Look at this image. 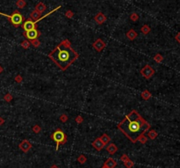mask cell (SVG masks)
<instances>
[{
	"instance_id": "4dcf8cb0",
	"label": "cell",
	"mask_w": 180,
	"mask_h": 168,
	"mask_svg": "<svg viewBox=\"0 0 180 168\" xmlns=\"http://www.w3.org/2000/svg\"><path fill=\"white\" fill-rule=\"evenodd\" d=\"M68 119H69V118H68L66 114H62L61 116H60V118H59V120L61 121L62 122H66L67 121H68Z\"/></svg>"
},
{
	"instance_id": "ffe728a7",
	"label": "cell",
	"mask_w": 180,
	"mask_h": 168,
	"mask_svg": "<svg viewBox=\"0 0 180 168\" xmlns=\"http://www.w3.org/2000/svg\"><path fill=\"white\" fill-rule=\"evenodd\" d=\"M26 6H27V2L25 0H18L16 2V6L19 9H23Z\"/></svg>"
},
{
	"instance_id": "603a6c76",
	"label": "cell",
	"mask_w": 180,
	"mask_h": 168,
	"mask_svg": "<svg viewBox=\"0 0 180 168\" xmlns=\"http://www.w3.org/2000/svg\"><path fill=\"white\" fill-rule=\"evenodd\" d=\"M148 137L147 136H146L144 134H143V135H142V136H139V138H138V140H137V142L139 141L141 143H142V144H144V143H146L148 142Z\"/></svg>"
},
{
	"instance_id": "6da1fadb",
	"label": "cell",
	"mask_w": 180,
	"mask_h": 168,
	"mask_svg": "<svg viewBox=\"0 0 180 168\" xmlns=\"http://www.w3.org/2000/svg\"><path fill=\"white\" fill-rule=\"evenodd\" d=\"M150 127L149 123L136 110H132L118 124L119 129L134 143H136L140 136L149 130Z\"/></svg>"
},
{
	"instance_id": "d4e9b609",
	"label": "cell",
	"mask_w": 180,
	"mask_h": 168,
	"mask_svg": "<svg viewBox=\"0 0 180 168\" xmlns=\"http://www.w3.org/2000/svg\"><path fill=\"white\" fill-rule=\"evenodd\" d=\"M130 20H131L133 22H136L137 20H139V15H138L136 12H132L131 15H130Z\"/></svg>"
},
{
	"instance_id": "30bf717a",
	"label": "cell",
	"mask_w": 180,
	"mask_h": 168,
	"mask_svg": "<svg viewBox=\"0 0 180 168\" xmlns=\"http://www.w3.org/2000/svg\"><path fill=\"white\" fill-rule=\"evenodd\" d=\"M92 146H93V148H94L96 151H102V150L104 149V147H105L106 145L104 144V143L102 142V140L100 139V137H98L97 139H95L94 141L92 142Z\"/></svg>"
},
{
	"instance_id": "e0dca14e",
	"label": "cell",
	"mask_w": 180,
	"mask_h": 168,
	"mask_svg": "<svg viewBox=\"0 0 180 168\" xmlns=\"http://www.w3.org/2000/svg\"><path fill=\"white\" fill-rule=\"evenodd\" d=\"M100 139L102 140V142L104 143L105 145L108 144L111 142V137L107 135V134H103V135L100 136Z\"/></svg>"
},
{
	"instance_id": "52a82bcc",
	"label": "cell",
	"mask_w": 180,
	"mask_h": 168,
	"mask_svg": "<svg viewBox=\"0 0 180 168\" xmlns=\"http://www.w3.org/2000/svg\"><path fill=\"white\" fill-rule=\"evenodd\" d=\"M106 42L103 40H101V39H97V40H96L92 44L93 49L98 52L102 51L103 49L106 48Z\"/></svg>"
},
{
	"instance_id": "277c9868",
	"label": "cell",
	"mask_w": 180,
	"mask_h": 168,
	"mask_svg": "<svg viewBox=\"0 0 180 168\" xmlns=\"http://www.w3.org/2000/svg\"><path fill=\"white\" fill-rule=\"evenodd\" d=\"M0 15L4 16V17H6L7 19H9V21L16 27H19V26L22 24V22L24 21V17H23V15L20 13L19 11H17V10L12 12V15H7L6 13H3V12H0Z\"/></svg>"
},
{
	"instance_id": "7402d4cb",
	"label": "cell",
	"mask_w": 180,
	"mask_h": 168,
	"mask_svg": "<svg viewBox=\"0 0 180 168\" xmlns=\"http://www.w3.org/2000/svg\"><path fill=\"white\" fill-rule=\"evenodd\" d=\"M154 61L156 62L157 64H161V63L163 61V56H162L161 54H156V56H154Z\"/></svg>"
},
{
	"instance_id": "8992f818",
	"label": "cell",
	"mask_w": 180,
	"mask_h": 168,
	"mask_svg": "<svg viewBox=\"0 0 180 168\" xmlns=\"http://www.w3.org/2000/svg\"><path fill=\"white\" fill-rule=\"evenodd\" d=\"M23 35H24V36L27 39V40L32 41V40H34V39H38L39 36L41 35V32L35 28V29L29 30V31H27V32H25L24 31Z\"/></svg>"
},
{
	"instance_id": "9a60e30c",
	"label": "cell",
	"mask_w": 180,
	"mask_h": 168,
	"mask_svg": "<svg viewBox=\"0 0 180 168\" xmlns=\"http://www.w3.org/2000/svg\"><path fill=\"white\" fill-rule=\"evenodd\" d=\"M127 39H128V40H130V41H134L135 38L137 37V35H138V33L135 32V31L134 30V29H130L128 32L127 33Z\"/></svg>"
},
{
	"instance_id": "f35d334b",
	"label": "cell",
	"mask_w": 180,
	"mask_h": 168,
	"mask_svg": "<svg viewBox=\"0 0 180 168\" xmlns=\"http://www.w3.org/2000/svg\"><path fill=\"white\" fill-rule=\"evenodd\" d=\"M50 168H59V167L57 166V165H52V166H51Z\"/></svg>"
},
{
	"instance_id": "1f68e13d",
	"label": "cell",
	"mask_w": 180,
	"mask_h": 168,
	"mask_svg": "<svg viewBox=\"0 0 180 168\" xmlns=\"http://www.w3.org/2000/svg\"><path fill=\"white\" fill-rule=\"evenodd\" d=\"M75 122L77 123V124H80L83 122V118L81 116V115H77V117L75 118Z\"/></svg>"
},
{
	"instance_id": "9c48e42d",
	"label": "cell",
	"mask_w": 180,
	"mask_h": 168,
	"mask_svg": "<svg viewBox=\"0 0 180 168\" xmlns=\"http://www.w3.org/2000/svg\"><path fill=\"white\" fill-rule=\"evenodd\" d=\"M32 143L28 140H23L21 143L19 144V148L23 152H28L32 149Z\"/></svg>"
},
{
	"instance_id": "484cf974",
	"label": "cell",
	"mask_w": 180,
	"mask_h": 168,
	"mask_svg": "<svg viewBox=\"0 0 180 168\" xmlns=\"http://www.w3.org/2000/svg\"><path fill=\"white\" fill-rule=\"evenodd\" d=\"M77 161L79 162L81 165H83L87 161V157H86L84 155H80V156L77 157Z\"/></svg>"
},
{
	"instance_id": "7a4b0ae2",
	"label": "cell",
	"mask_w": 180,
	"mask_h": 168,
	"mask_svg": "<svg viewBox=\"0 0 180 168\" xmlns=\"http://www.w3.org/2000/svg\"><path fill=\"white\" fill-rule=\"evenodd\" d=\"M62 70H66L79 55L71 48V43L69 40H63L52 50L48 56Z\"/></svg>"
},
{
	"instance_id": "5b68a950",
	"label": "cell",
	"mask_w": 180,
	"mask_h": 168,
	"mask_svg": "<svg viewBox=\"0 0 180 168\" xmlns=\"http://www.w3.org/2000/svg\"><path fill=\"white\" fill-rule=\"evenodd\" d=\"M154 74H155V70H154L149 64H146L145 66L141 70V75H142L143 78H147V79H149L150 78H152Z\"/></svg>"
},
{
	"instance_id": "f546056e",
	"label": "cell",
	"mask_w": 180,
	"mask_h": 168,
	"mask_svg": "<svg viewBox=\"0 0 180 168\" xmlns=\"http://www.w3.org/2000/svg\"><path fill=\"white\" fill-rule=\"evenodd\" d=\"M33 131L34 133H36V134H38V133H40L41 131V126H39V125H34L33 127Z\"/></svg>"
},
{
	"instance_id": "ba28073f",
	"label": "cell",
	"mask_w": 180,
	"mask_h": 168,
	"mask_svg": "<svg viewBox=\"0 0 180 168\" xmlns=\"http://www.w3.org/2000/svg\"><path fill=\"white\" fill-rule=\"evenodd\" d=\"M22 27H23V29H24L25 32H27V31H29V30L35 29V28H36V24L34 23V21H33V20H32L29 18V19L27 20L24 22V24H23Z\"/></svg>"
},
{
	"instance_id": "2e32d148",
	"label": "cell",
	"mask_w": 180,
	"mask_h": 168,
	"mask_svg": "<svg viewBox=\"0 0 180 168\" xmlns=\"http://www.w3.org/2000/svg\"><path fill=\"white\" fill-rule=\"evenodd\" d=\"M41 13L39 12H37L36 10L34 9L33 11L31 12V14H30V19L33 20V21H36V20H40L41 19Z\"/></svg>"
},
{
	"instance_id": "836d02e7",
	"label": "cell",
	"mask_w": 180,
	"mask_h": 168,
	"mask_svg": "<svg viewBox=\"0 0 180 168\" xmlns=\"http://www.w3.org/2000/svg\"><path fill=\"white\" fill-rule=\"evenodd\" d=\"M22 81H23V78L20 75H17L16 77H15V82L16 83L20 84V83H22Z\"/></svg>"
},
{
	"instance_id": "ab89813d",
	"label": "cell",
	"mask_w": 180,
	"mask_h": 168,
	"mask_svg": "<svg viewBox=\"0 0 180 168\" xmlns=\"http://www.w3.org/2000/svg\"><path fill=\"white\" fill-rule=\"evenodd\" d=\"M102 168H106V166H104V165H103V166H102Z\"/></svg>"
},
{
	"instance_id": "5bb4252c",
	"label": "cell",
	"mask_w": 180,
	"mask_h": 168,
	"mask_svg": "<svg viewBox=\"0 0 180 168\" xmlns=\"http://www.w3.org/2000/svg\"><path fill=\"white\" fill-rule=\"evenodd\" d=\"M46 9H47V6H46V4L42 3V2H40V3H38L37 4H36V6H35V10L37 12H39L40 13H43L44 12L46 11Z\"/></svg>"
},
{
	"instance_id": "4316f807",
	"label": "cell",
	"mask_w": 180,
	"mask_h": 168,
	"mask_svg": "<svg viewBox=\"0 0 180 168\" xmlns=\"http://www.w3.org/2000/svg\"><path fill=\"white\" fill-rule=\"evenodd\" d=\"M30 43L34 47V48H39L41 46V41L38 40V39H34V40L30 41Z\"/></svg>"
},
{
	"instance_id": "74e56055",
	"label": "cell",
	"mask_w": 180,
	"mask_h": 168,
	"mask_svg": "<svg viewBox=\"0 0 180 168\" xmlns=\"http://www.w3.org/2000/svg\"><path fill=\"white\" fill-rule=\"evenodd\" d=\"M3 70H4V69H3V67L1 66V65H0V74H1L2 72H3Z\"/></svg>"
},
{
	"instance_id": "d590c367",
	"label": "cell",
	"mask_w": 180,
	"mask_h": 168,
	"mask_svg": "<svg viewBox=\"0 0 180 168\" xmlns=\"http://www.w3.org/2000/svg\"><path fill=\"white\" fill-rule=\"evenodd\" d=\"M175 40H176L177 42L180 43V32L177 33V35L175 36Z\"/></svg>"
},
{
	"instance_id": "7c38bea8",
	"label": "cell",
	"mask_w": 180,
	"mask_h": 168,
	"mask_svg": "<svg viewBox=\"0 0 180 168\" xmlns=\"http://www.w3.org/2000/svg\"><path fill=\"white\" fill-rule=\"evenodd\" d=\"M117 165V162L115 159H113V157H109L106 159V161L104 164V166H106V168H114Z\"/></svg>"
},
{
	"instance_id": "f1b7e54d",
	"label": "cell",
	"mask_w": 180,
	"mask_h": 168,
	"mask_svg": "<svg viewBox=\"0 0 180 168\" xmlns=\"http://www.w3.org/2000/svg\"><path fill=\"white\" fill-rule=\"evenodd\" d=\"M12 99H13V98H12V95L11 93H6V95L4 96V100H6V102L12 101Z\"/></svg>"
},
{
	"instance_id": "e575fe53",
	"label": "cell",
	"mask_w": 180,
	"mask_h": 168,
	"mask_svg": "<svg viewBox=\"0 0 180 168\" xmlns=\"http://www.w3.org/2000/svg\"><path fill=\"white\" fill-rule=\"evenodd\" d=\"M129 159V157H128V156H127V154H123V155H122V156L121 157V161L122 162H126L127 161V160H128Z\"/></svg>"
},
{
	"instance_id": "83f0119b",
	"label": "cell",
	"mask_w": 180,
	"mask_h": 168,
	"mask_svg": "<svg viewBox=\"0 0 180 168\" xmlns=\"http://www.w3.org/2000/svg\"><path fill=\"white\" fill-rule=\"evenodd\" d=\"M124 165H125V166H126L127 168H132L134 165V163L129 159L128 160H127L126 162H124Z\"/></svg>"
},
{
	"instance_id": "ac0fdd59",
	"label": "cell",
	"mask_w": 180,
	"mask_h": 168,
	"mask_svg": "<svg viewBox=\"0 0 180 168\" xmlns=\"http://www.w3.org/2000/svg\"><path fill=\"white\" fill-rule=\"evenodd\" d=\"M141 96H142V98L144 99V100H148L150 98H151V93H149V91L148 90H144L142 93V94H141Z\"/></svg>"
},
{
	"instance_id": "44dd1931",
	"label": "cell",
	"mask_w": 180,
	"mask_h": 168,
	"mask_svg": "<svg viewBox=\"0 0 180 168\" xmlns=\"http://www.w3.org/2000/svg\"><path fill=\"white\" fill-rule=\"evenodd\" d=\"M150 30H151V28L149 27V26H148V25H143L142 28H141V31H142V33L143 35H148V33L150 32Z\"/></svg>"
},
{
	"instance_id": "d6986e66",
	"label": "cell",
	"mask_w": 180,
	"mask_h": 168,
	"mask_svg": "<svg viewBox=\"0 0 180 168\" xmlns=\"http://www.w3.org/2000/svg\"><path fill=\"white\" fill-rule=\"evenodd\" d=\"M157 136H158L157 132H156V130H154V129H151V130H149L148 132V138H150L151 140H154V139H156V137H157Z\"/></svg>"
},
{
	"instance_id": "3957f363",
	"label": "cell",
	"mask_w": 180,
	"mask_h": 168,
	"mask_svg": "<svg viewBox=\"0 0 180 168\" xmlns=\"http://www.w3.org/2000/svg\"><path fill=\"white\" fill-rule=\"evenodd\" d=\"M51 139L56 143V150L58 151L60 145H62V144H65L67 143L68 136L61 128H57V129L51 135Z\"/></svg>"
},
{
	"instance_id": "8d00e7d4",
	"label": "cell",
	"mask_w": 180,
	"mask_h": 168,
	"mask_svg": "<svg viewBox=\"0 0 180 168\" xmlns=\"http://www.w3.org/2000/svg\"><path fill=\"white\" fill-rule=\"evenodd\" d=\"M4 122H6V121H4V118L0 117V126H1V125H3L4 123Z\"/></svg>"
},
{
	"instance_id": "d6a6232c",
	"label": "cell",
	"mask_w": 180,
	"mask_h": 168,
	"mask_svg": "<svg viewBox=\"0 0 180 168\" xmlns=\"http://www.w3.org/2000/svg\"><path fill=\"white\" fill-rule=\"evenodd\" d=\"M65 16L67 18H69V19H71V18H73V16H74V12L72 11H70V10L66 11V12H65Z\"/></svg>"
},
{
	"instance_id": "4fadbf2b",
	"label": "cell",
	"mask_w": 180,
	"mask_h": 168,
	"mask_svg": "<svg viewBox=\"0 0 180 168\" xmlns=\"http://www.w3.org/2000/svg\"><path fill=\"white\" fill-rule=\"evenodd\" d=\"M106 151H108V153H110L111 155L114 154L115 152L118 151V147H117L114 143H110L108 144L107 146H106Z\"/></svg>"
},
{
	"instance_id": "8fae6325",
	"label": "cell",
	"mask_w": 180,
	"mask_h": 168,
	"mask_svg": "<svg viewBox=\"0 0 180 168\" xmlns=\"http://www.w3.org/2000/svg\"><path fill=\"white\" fill-rule=\"evenodd\" d=\"M94 20L98 25H102L103 23H105L107 20V18H106V16L103 12H98L94 17Z\"/></svg>"
},
{
	"instance_id": "cb8c5ba5",
	"label": "cell",
	"mask_w": 180,
	"mask_h": 168,
	"mask_svg": "<svg viewBox=\"0 0 180 168\" xmlns=\"http://www.w3.org/2000/svg\"><path fill=\"white\" fill-rule=\"evenodd\" d=\"M31 45V43H30V41H28V40H25V41H23L21 43H20V46L22 47L23 49H29V47Z\"/></svg>"
}]
</instances>
